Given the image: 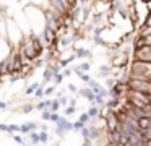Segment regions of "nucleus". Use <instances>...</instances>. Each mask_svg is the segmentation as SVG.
Here are the masks:
<instances>
[{
	"label": "nucleus",
	"instance_id": "obj_1",
	"mask_svg": "<svg viewBox=\"0 0 151 146\" xmlns=\"http://www.w3.org/2000/svg\"><path fill=\"white\" fill-rule=\"evenodd\" d=\"M128 89H137V91H143V93H150L151 88V81L148 80H137V78H130L127 80Z\"/></svg>",
	"mask_w": 151,
	"mask_h": 146
},
{
	"label": "nucleus",
	"instance_id": "obj_2",
	"mask_svg": "<svg viewBox=\"0 0 151 146\" xmlns=\"http://www.w3.org/2000/svg\"><path fill=\"white\" fill-rule=\"evenodd\" d=\"M133 60H141V62H151V45H145V47L133 49L132 54Z\"/></svg>",
	"mask_w": 151,
	"mask_h": 146
},
{
	"label": "nucleus",
	"instance_id": "obj_3",
	"mask_svg": "<svg viewBox=\"0 0 151 146\" xmlns=\"http://www.w3.org/2000/svg\"><path fill=\"white\" fill-rule=\"evenodd\" d=\"M130 57L132 55L125 54V52H119L117 55H114V57L111 58V65L112 67H128V63H130Z\"/></svg>",
	"mask_w": 151,
	"mask_h": 146
},
{
	"label": "nucleus",
	"instance_id": "obj_4",
	"mask_svg": "<svg viewBox=\"0 0 151 146\" xmlns=\"http://www.w3.org/2000/svg\"><path fill=\"white\" fill-rule=\"evenodd\" d=\"M120 128V120H119L117 114H112V115L107 117V127H106V130L107 132H115V130Z\"/></svg>",
	"mask_w": 151,
	"mask_h": 146
},
{
	"label": "nucleus",
	"instance_id": "obj_5",
	"mask_svg": "<svg viewBox=\"0 0 151 146\" xmlns=\"http://www.w3.org/2000/svg\"><path fill=\"white\" fill-rule=\"evenodd\" d=\"M78 94L81 97H86L89 102H93V101H94V91H93L91 88H83V89L78 91Z\"/></svg>",
	"mask_w": 151,
	"mask_h": 146
},
{
	"label": "nucleus",
	"instance_id": "obj_6",
	"mask_svg": "<svg viewBox=\"0 0 151 146\" xmlns=\"http://www.w3.org/2000/svg\"><path fill=\"white\" fill-rule=\"evenodd\" d=\"M73 50H75V54H76V57H78V58H93L91 50H88V49H78V47H73Z\"/></svg>",
	"mask_w": 151,
	"mask_h": 146
},
{
	"label": "nucleus",
	"instance_id": "obj_7",
	"mask_svg": "<svg viewBox=\"0 0 151 146\" xmlns=\"http://www.w3.org/2000/svg\"><path fill=\"white\" fill-rule=\"evenodd\" d=\"M138 125H140L141 130L151 128V117H140L138 119Z\"/></svg>",
	"mask_w": 151,
	"mask_h": 146
},
{
	"label": "nucleus",
	"instance_id": "obj_8",
	"mask_svg": "<svg viewBox=\"0 0 151 146\" xmlns=\"http://www.w3.org/2000/svg\"><path fill=\"white\" fill-rule=\"evenodd\" d=\"M54 75H55V71H54L52 68L49 67V65H46V70H44V81L54 80Z\"/></svg>",
	"mask_w": 151,
	"mask_h": 146
},
{
	"label": "nucleus",
	"instance_id": "obj_9",
	"mask_svg": "<svg viewBox=\"0 0 151 146\" xmlns=\"http://www.w3.org/2000/svg\"><path fill=\"white\" fill-rule=\"evenodd\" d=\"M88 114L91 119H98L99 117V106H96V104H91V107L88 109Z\"/></svg>",
	"mask_w": 151,
	"mask_h": 146
},
{
	"label": "nucleus",
	"instance_id": "obj_10",
	"mask_svg": "<svg viewBox=\"0 0 151 146\" xmlns=\"http://www.w3.org/2000/svg\"><path fill=\"white\" fill-rule=\"evenodd\" d=\"M88 86L91 88L93 91H94V94H99V93H101V89H102V86L98 83V81H94V80H91V81H89V83H88Z\"/></svg>",
	"mask_w": 151,
	"mask_h": 146
},
{
	"label": "nucleus",
	"instance_id": "obj_11",
	"mask_svg": "<svg viewBox=\"0 0 151 146\" xmlns=\"http://www.w3.org/2000/svg\"><path fill=\"white\" fill-rule=\"evenodd\" d=\"M29 140H31V145H33V146L39 145V143H41L39 133H37V132H31V133H29Z\"/></svg>",
	"mask_w": 151,
	"mask_h": 146
},
{
	"label": "nucleus",
	"instance_id": "obj_12",
	"mask_svg": "<svg viewBox=\"0 0 151 146\" xmlns=\"http://www.w3.org/2000/svg\"><path fill=\"white\" fill-rule=\"evenodd\" d=\"M91 104H96V106H104L106 104V101H104V96H102V94H94V101H93Z\"/></svg>",
	"mask_w": 151,
	"mask_h": 146
},
{
	"label": "nucleus",
	"instance_id": "obj_13",
	"mask_svg": "<svg viewBox=\"0 0 151 146\" xmlns=\"http://www.w3.org/2000/svg\"><path fill=\"white\" fill-rule=\"evenodd\" d=\"M0 37L2 39H8V31H7V24L4 21H0Z\"/></svg>",
	"mask_w": 151,
	"mask_h": 146
},
{
	"label": "nucleus",
	"instance_id": "obj_14",
	"mask_svg": "<svg viewBox=\"0 0 151 146\" xmlns=\"http://www.w3.org/2000/svg\"><path fill=\"white\" fill-rule=\"evenodd\" d=\"M39 86H41V83H33V84H29V86L26 88V91H24V93H26V94H34Z\"/></svg>",
	"mask_w": 151,
	"mask_h": 146
},
{
	"label": "nucleus",
	"instance_id": "obj_15",
	"mask_svg": "<svg viewBox=\"0 0 151 146\" xmlns=\"http://www.w3.org/2000/svg\"><path fill=\"white\" fill-rule=\"evenodd\" d=\"M86 123L85 122H81V120H76V122H73V132H81V128L85 127Z\"/></svg>",
	"mask_w": 151,
	"mask_h": 146
},
{
	"label": "nucleus",
	"instance_id": "obj_16",
	"mask_svg": "<svg viewBox=\"0 0 151 146\" xmlns=\"http://www.w3.org/2000/svg\"><path fill=\"white\" fill-rule=\"evenodd\" d=\"M39 136H41V143H42V145H46V143L49 141V133H47L46 130H41Z\"/></svg>",
	"mask_w": 151,
	"mask_h": 146
},
{
	"label": "nucleus",
	"instance_id": "obj_17",
	"mask_svg": "<svg viewBox=\"0 0 151 146\" xmlns=\"http://www.w3.org/2000/svg\"><path fill=\"white\" fill-rule=\"evenodd\" d=\"M80 133H81V136H83V138H91V130H89V127H88V125H85V127H83V128H81V132H80Z\"/></svg>",
	"mask_w": 151,
	"mask_h": 146
},
{
	"label": "nucleus",
	"instance_id": "obj_18",
	"mask_svg": "<svg viewBox=\"0 0 151 146\" xmlns=\"http://www.w3.org/2000/svg\"><path fill=\"white\" fill-rule=\"evenodd\" d=\"M20 133H23V135H29L31 133V128H29V125H28V122L23 123V125H20Z\"/></svg>",
	"mask_w": 151,
	"mask_h": 146
},
{
	"label": "nucleus",
	"instance_id": "obj_19",
	"mask_svg": "<svg viewBox=\"0 0 151 146\" xmlns=\"http://www.w3.org/2000/svg\"><path fill=\"white\" fill-rule=\"evenodd\" d=\"M33 109H36V106H33V104H24V106L21 107V112H23V114H29Z\"/></svg>",
	"mask_w": 151,
	"mask_h": 146
},
{
	"label": "nucleus",
	"instance_id": "obj_20",
	"mask_svg": "<svg viewBox=\"0 0 151 146\" xmlns=\"http://www.w3.org/2000/svg\"><path fill=\"white\" fill-rule=\"evenodd\" d=\"M42 96H46V89H44V86L41 84L36 89V93H34V97H42Z\"/></svg>",
	"mask_w": 151,
	"mask_h": 146
},
{
	"label": "nucleus",
	"instance_id": "obj_21",
	"mask_svg": "<svg viewBox=\"0 0 151 146\" xmlns=\"http://www.w3.org/2000/svg\"><path fill=\"white\" fill-rule=\"evenodd\" d=\"M50 115H52V110H50V109H44L42 114H41L42 120H50Z\"/></svg>",
	"mask_w": 151,
	"mask_h": 146
},
{
	"label": "nucleus",
	"instance_id": "obj_22",
	"mask_svg": "<svg viewBox=\"0 0 151 146\" xmlns=\"http://www.w3.org/2000/svg\"><path fill=\"white\" fill-rule=\"evenodd\" d=\"M80 120H81V122H85L86 125H88V123L91 122V117H89L88 112H85V114H80Z\"/></svg>",
	"mask_w": 151,
	"mask_h": 146
},
{
	"label": "nucleus",
	"instance_id": "obj_23",
	"mask_svg": "<svg viewBox=\"0 0 151 146\" xmlns=\"http://www.w3.org/2000/svg\"><path fill=\"white\" fill-rule=\"evenodd\" d=\"M18 132H20V125H15V123H10V125H8L7 133H18Z\"/></svg>",
	"mask_w": 151,
	"mask_h": 146
},
{
	"label": "nucleus",
	"instance_id": "obj_24",
	"mask_svg": "<svg viewBox=\"0 0 151 146\" xmlns=\"http://www.w3.org/2000/svg\"><path fill=\"white\" fill-rule=\"evenodd\" d=\"M63 78H65V76H63V73H55V75H54V80H52V81H54L55 84H60Z\"/></svg>",
	"mask_w": 151,
	"mask_h": 146
},
{
	"label": "nucleus",
	"instance_id": "obj_25",
	"mask_svg": "<svg viewBox=\"0 0 151 146\" xmlns=\"http://www.w3.org/2000/svg\"><path fill=\"white\" fill-rule=\"evenodd\" d=\"M59 107H60V101L59 99H54L52 101V106H50V110H52V112H57Z\"/></svg>",
	"mask_w": 151,
	"mask_h": 146
},
{
	"label": "nucleus",
	"instance_id": "obj_26",
	"mask_svg": "<svg viewBox=\"0 0 151 146\" xmlns=\"http://www.w3.org/2000/svg\"><path fill=\"white\" fill-rule=\"evenodd\" d=\"M76 110V106H67L65 107V115H72V114H75Z\"/></svg>",
	"mask_w": 151,
	"mask_h": 146
},
{
	"label": "nucleus",
	"instance_id": "obj_27",
	"mask_svg": "<svg viewBox=\"0 0 151 146\" xmlns=\"http://www.w3.org/2000/svg\"><path fill=\"white\" fill-rule=\"evenodd\" d=\"M143 140H145V143H146L148 140H151V128L143 130Z\"/></svg>",
	"mask_w": 151,
	"mask_h": 146
},
{
	"label": "nucleus",
	"instance_id": "obj_28",
	"mask_svg": "<svg viewBox=\"0 0 151 146\" xmlns=\"http://www.w3.org/2000/svg\"><path fill=\"white\" fill-rule=\"evenodd\" d=\"M10 135H12V136H13V140H15V141H17V143H18V145H24V140H23V138H21V136H20V135H17V133H10Z\"/></svg>",
	"mask_w": 151,
	"mask_h": 146
},
{
	"label": "nucleus",
	"instance_id": "obj_29",
	"mask_svg": "<svg viewBox=\"0 0 151 146\" xmlns=\"http://www.w3.org/2000/svg\"><path fill=\"white\" fill-rule=\"evenodd\" d=\"M78 67H80V68H81V70H83V71H88V70H89V68H91V63H89V62H83V63H80V65H78Z\"/></svg>",
	"mask_w": 151,
	"mask_h": 146
},
{
	"label": "nucleus",
	"instance_id": "obj_30",
	"mask_svg": "<svg viewBox=\"0 0 151 146\" xmlns=\"http://www.w3.org/2000/svg\"><path fill=\"white\" fill-rule=\"evenodd\" d=\"M60 120V115L57 112H52V115H50V122H54V123H57Z\"/></svg>",
	"mask_w": 151,
	"mask_h": 146
},
{
	"label": "nucleus",
	"instance_id": "obj_31",
	"mask_svg": "<svg viewBox=\"0 0 151 146\" xmlns=\"http://www.w3.org/2000/svg\"><path fill=\"white\" fill-rule=\"evenodd\" d=\"M59 101H60V106H63V107H67V106H68V97L62 96V97H59Z\"/></svg>",
	"mask_w": 151,
	"mask_h": 146
},
{
	"label": "nucleus",
	"instance_id": "obj_32",
	"mask_svg": "<svg viewBox=\"0 0 151 146\" xmlns=\"http://www.w3.org/2000/svg\"><path fill=\"white\" fill-rule=\"evenodd\" d=\"M36 109H37V110H44V109H47V107H46V102H44V101L37 102V104H36Z\"/></svg>",
	"mask_w": 151,
	"mask_h": 146
},
{
	"label": "nucleus",
	"instance_id": "obj_33",
	"mask_svg": "<svg viewBox=\"0 0 151 146\" xmlns=\"http://www.w3.org/2000/svg\"><path fill=\"white\" fill-rule=\"evenodd\" d=\"M54 91H55V86H49V88H46V96H50V94H54Z\"/></svg>",
	"mask_w": 151,
	"mask_h": 146
},
{
	"label": "nucleus",
	"instance_id": "obj_34",
	"mask_svg": "<svg viewBox=\"0 0 151 146\" xmlns=\"http://www.w3.org/2000/svg\"><path fill=\"white\" fill-rule=\"evenodd\" d=\"M81 146H93V140L91 138H85V140H83V145Z\"/></svg>",
	"mask_w": 151,
	"mask_h": 146
},
{
	"label": "nucleus",
	"instance_id": "obj_35",
	"mask_svg": "<svg viewBox=\"0 0 151 146\" xmlns=\"http://www.w3.org/2000/svg\"><path fill=\"white\" fill-rule=\"evenodd\" d=\"M28 125H29V128H31V132H34V130L37 128V123L36 122H28Z\"/></svg>",
	"mask_w": 151,
	"mask_h": 146
},
{
	"label": "nucleus",
	"instance_id": "obj_36",
	"mask_svg": "<svg viewBox=\"0 0 151 146\" xmlns=\"http://www.w3.org/2000/svg\"><path fill=\"white\" fill-rule=\"evenodd\" d=\"M68 91H72V93H78V89H76V86H75V84H72V83L68 84Z\"/></svg>",
	"mask_w": 151,
	"mask_h": 146
},
{
	"label": "nucleus",
	"instance_id": "obj_37",
	"mask_svg": "<svg viewBox=\"0 0 151 146\" xmlns=\"http://www.w3.org/2000/svg\"><path fill=\"white\" fill-rule=\"evenodd\" d=\"M0 132H8V125H7V123H0Z\"/></svg>",
	"mask_w": 151,
	"mask_h": 146
},
{
	"label": "nucleus",
	"instance_id": "obj_38",
	"mask_svg": "<svg viewBox=\"0 0 151 146\" xmlns=\"http://www.w3.org/2000/svg\"><path fill=\"white\" fill-rule=\"evenodd\" d=\"M63 76H70V75H72V70H70V68H63Z\"/></svg>",
	"mask_w": 151,
	"mask_h": 146
},
{
	"label": "nucleus",
	"instance_id": "obj_39",
	"mask_svg": "<svg viewBox=\"0 0 151 146\" xmlns=\"http://www.w3.org/2000/svg\"><path fill=\"white\" fill-rule=\"evenodd\" d=\"M145 24H148V26H151V13L146 16V19H145Z\"/></svg>",
	"mask_w": 151,
	"mask_h": 146
},
{
	"label": "nucleus",
	"instance_id": "obj_40",
	"mask_svg": "<svg viewBox=\"0 0 151 146\" xmlns=\"http://www.w3.org/2000/svg\"><path fill=\"white\" fill-rule=\"evenodd\" d=\"M68 106H76V99H75V97L68 99Z\"/></svg>",
	"mask_w": 151,
	"mask_h": 146
},
{
	"label": "nucleus",
	"instance_id": "obj_41",
	"mask_svg": "<svg viewBox=\"0 0 151 146\" xmlns=\"http://www.w3.org/2000/svg\"><path fill=\"white\" fill-rule=\"evenodd\" d=\"M8 102H4V101H0V109H7Z\"/></svg>",
	"mask_w": 151,
	"mask_h": 146
},
{
	"label": "nucleus",
	"instance_id": "obj_42",
	"mask_svg": "<svg viewBox=\"0 0 151 146\" xmlns=\"http://www.w3.org/2000/svg\"><path fill=\"white\" fill-rule=\"evenodd\" d=\"M146 146H151V140H148V141H146Z\"/></svg>",
	"mask_w": 151,
	"mask_h": 146
},
{
	"label": "nucleus",
	"instance_id": "obj_43",
	"mask_svg": "<svg viewBox=\"0 0 151 146\" xmlns=\"http://www.w3.org/2000/svg\"><path fill=\"white\" fill-rule=\"evenodd\" d=\"M36 146H44V145H36Z\"/></svg>",
	"mask_w": 151,
	"mask_h": 146
},
{
	"label": "nucleus",
	"instance_id": "obj_44",
	"mask_svg": "<svg viewBox=\"0 0 151 146\" xmlns=\"http://www.w3.org/2000/svg\"><path fill=\"white\" fill-rule=\"evenodd\" d=\"M143 2H148V0H143Z\"/></svg>",
	"mask_w": 151,
	"mask_h": 146
}]
</instances>
